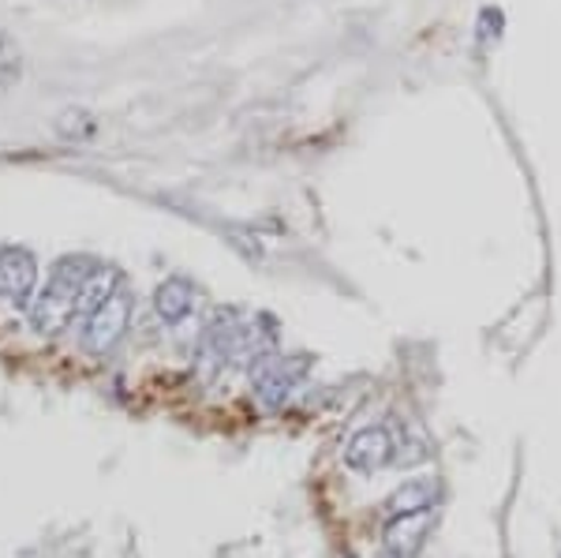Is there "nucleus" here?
Listing matches in <instances>:
<instances>
[{"instance_id":"obj_5","label":"nucleus","mask_w":561,"mask_h":558,"mask_svg":"<svg viewBox=\"0 0 561 558\" xmlns=\"http://www.w3.org/2000/svg\"><path fill=\"white\" fill-rule=\"evenodd\" d=\"M397 462V439L386 424L359 428L345 443V465L352 472H382Z\"/></svg>"},{"instance_id":"obj_9","label":"nucleus","mask_w":561,"mask_h":558,"mask_svg":"<svg viewBox=\"0 0 561 558\" xmlns=\"http://www.w3.org/2000/svg\"><path fill=\"white\" fill-rule=\"evenodd\" d=\"M23 79V49L8 31H0V90H12Z\"/></svg>"},{"instance_id":"obj_6","label":"nucleus","mask_w":561,"mask_h":558,"mask_svg":"<svg viewBox=\"0 0 561 558\" xmlns=\"http://www.w3.org/2000/svg\"><path fill=\"white\" fill-rule=\"evenodd\" d=\"M434 525V506L412 510V514H397L386 521V547L393 558H412L420 555V547L427 544V533Z\"/></svg>"},{"instance_id":"obj_1","label":"nucleus","mask_w":561,"mask_h":558,"mask_svg":"<svg viewBox=\"0 0 561 558\" xmlns=\"http://www.w3.org/2000/svg\"><path fill=\"white\" fill-rule=\"evenodd\" d=\"M102 270V263L90 255H65L57 259L49 270V282L42 285V293L34 296L31 311V327L38 334L53 338L65 334L71 322H79V300H83V289L90 277Z\"/></svg>"},{"instance_id":"obj_8","label":"nucleus","mask_w":561,"mask_h":558,"mask_svg":"<svg viewBox=\"0 0 561 558\" xmlns=\"http://www.w3.org/2000/svg\"><path fill=\"white\" fill-rule=\"evenodd\" d=\"M438 499V480L434 476H415V480H404L401 488L386 499L389 517L397 514H412V510H427Z\"/></svg>"},{"instance_id":"obj_2","label":"nucleus","mask_w":561,"mask_h":558,"mask_svg":"<svg viewBox=\"0 0 561 558\" xmlns=\"http://www.w3.org/2000/svg\"><path fill=\"white\" fill-rule=\"evenodd\" d=\"M311 372V356L293 353V356H266L262 353L251 367V394L259 398L262 409H280L293 390L307 379Z\"/></svg>"},{"instance_id":"obj_4","label":"nucleus","mask_w":561,"mask_h":558,"mask_svg":"<svg viewBox=\"0 0 561 558\" xmlns=\"http://www.w3.org/2000/svg\"><path fill=\"white\" fill-rule=\"evenodd\" d=\"M38 289V259L20 244L0 248V300L12 308H31Z\"/></svg>"},{"instance_id":"obj_3","label":"nucleus","mask_w":561,"mask_h":558,"mask_svg":"<svg viewBox=\"0 0 561 558\" xmlns=\"http://www.w3.org/2000/svg\"><path fill=\"white\" fill-rule=\"evenodd\" d=\"M131 308H135L131 293L121 285V289L108 296L102 308L90 315V319L83 322V349L90 356H105V353H113V349L121 345L124 334H128Z\"/></svg>"},{"instance_id":"obj_10","label":"nucleus","mask_w":561,"mask_h":558,"mask_svg":"<svg viewBox=\"0 0 561 558\" xmlns=\"http://www.w3.org/2000/svg\"><path fill=\"white\" fill-rule=\"evenodd\" d=\"M57 132H60V139H87V135L98 132V121L87 110H68V113H60Z\"/></svg>"},{"instance_id":"obj_7","label":"nucleus","mask_w":561,"mask_h":558,"mask_svg":"<svg viewBox=\"0 0 561 558\" xmlns=\"http://www.w3.org/2000/svg\"><path fill=\"white\" fill-rule=\"evenodd\" d=\"M195 308H198V289L192 277H184V274L165 277V282L158 285V293H153V311H158V319L165 322V327H180Z\"/></svg>"}]
</instances>
